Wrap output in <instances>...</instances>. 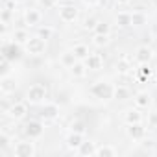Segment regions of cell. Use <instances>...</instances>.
Listing matches in <instances>:
<instances>
[{
    "mask_svg": "<svg viewBox=\"0 0 157 157\" xmlns=\"http://www.w3.org/2000/svg\"><path fill=\"white\" fill-rule=\"evenodd\" d=\"M89 93H91L94 98L107 102V100L115 98V85H113V83H109V82L100 80V82H96V83H93V85H91Z\"/></svg>",
    "mask_w": 157,
    "mask_h": 157,
    "instance_id": "1",
    "label": "cell"
},
{
    "mask_svg": "<svg viewBox=\"0 0 157 157\" xmlns=\"http://www.w3.org/2000/svg\"><path fill=\"white\" fill-rule=\"evenodd\" d=\"M46 96H48V91H46V87L44 85H41V83H35V85H32L30 89H28V93H26V102L28 104H43L44 100H46Z\"/></svg>",
    "mask_w": 157,
    "mask_h": 157,
    "instance_id": "2",
    "label": "cell"
},
{
    "mask_svg": "<svg viewBox=\"0 0 157 157\" xmlns=\"http://www.w3.org/2000/svg\"><path fill=\"white\" fill-rule=\"evenodd\" d=\"M44 50H46V39H43L39 35L30 37L28 43L24 44V52L30 56H41V54H44Z\"/></svg>",
    "mask_w": 157,
    "mask_h": 157,
    "instance_id": "3",
    "label": "cell"
},
{
    "mask_svg": "<svg viewBox=\"0 0 157 157\" xmlns=\"http://www.w3.org/2000/svg\"><path fill=\"white\" fill-rule=\"evenodd\" d=\"M30 140H17V144H13V155L15 157H33L37 150H35V144Z\"/></svg>",
    "mask_w": 157,
    "mask_h": 157,
    "instance_id": "4",
    "label": "cell"
},
{
    "mask_svg": "<svg viewBox=\"0 0 157 157\" xmlns=\"http://www.w3.org/2000/svg\"><path fill=\"white\" fill-rule=\"evenodd\" d=\"M6 113H8V117H10L11 120H15V122L24 120L26 115H28V102H15L13 105H10V109H8Z\"/></svg>",
    "mask_w": 157,
    "mask_h": 157,
    "instance_id": "5",
    "label": "cell"
},
{
    "mask_svg": "<svg viewBox=\"0 0 157 157\" xmlns=\"http://www.w3.org/2000/svg\"><path fill=\"white\" fill-rule=\"evenodd\" d=\"M24 135L28 137V139H32V140H35V139H39V137H43V133H44V126H43V122H39V120H30V122H26L24 124Z\"/></svg>",
    "mask_w": 157,
    "mask_h": 157,
    "instance_id": "6",
    "label": "cell"
},
{
    "mask_svg": "<svg viewBox=\"0 0 157 157\" xmlns=\"http://www.w3.org/2000/svg\"><path fill=\"white\" fill-rule=\"evenodd\" d=\"M59 19H61L63 22H67V24L76 22V21H78V8H76L74 4H63V6L59 8Z\"/></svg>",
    "mask_w": 157,
    "mask_h": 157,
    "instance_id": "7",
    "label": "cell"
},
{
    "mask_svg": "<svg viewBox=\"0 0 157 157\" xmlns=\"http://www.w3.org/2000/svg\"><path fill=\"white\" fill-rule=\"evenodd\" d=\"M126 133L129 139L133 140H142L146 137V128L142 126V122H137V124H126Z\"/></svg>",
    "mask_w": 157,
    "mask_h": 157,
    "instance_id": "8",
    "label": "cell"
},
{
    "mask_svg": "<svg viewBox=\"0 0 157 157\" xmlns=\"http://www.w3.org/2000/svg\"><path fill=\"white\" fill-rule=\"evenodd\" d=\"M22 19H24V24H26L28 28H35V26H39V24H41L43 15H41V11H39V10L30 8V10H26V11H24Z\"/></svg>",
    "mask_w": 157,
    "mask_h": 157,
    "instance_id": "9",
    "label": "cell"
},
{
    "mask_svg": "<svg viewBox=\"0 0 157 157\" xmlns=\"http://www.w3.org/2000/svg\"><path fill=\"white\" fill-rule=\"evenodd\" d=\"M59 117V105L57 104H44L41 109V118L44 122H54Z\"/></svg>",
    "mask_w": 157,
    "mask_h": 157,
    "instance_id": "10",
    "label": "cell"
},
{
    "mask_svg": "<svg viewBox=\"0 0 157 157\" xmlns=\"http://www.w3.org/2000/svg\"><path fill=\"white\" fill-rule=\"evenodd\" d=\"M151 57H153V50H151L148 44H142V46H139V48L135 50V61H137L139 65H142V63H150Z\"/></svg>",
    "mask_w": 157,
    "mask_h": 157,
    "instance_id": "11",
    "label": "cell"
},
{
    "mask_svg": "<svg viewBox=\"0 0 157 157\" xmlns=\"http://www.w3.org/2000/svg\"><path fill=\"white\" fill-rule=\"evenodd\" d=\"M83 135L82 133H74V131H70L68 135H67V139H65V144H67V148L68 150H72V151H78V148H80L82 144H83Z\"/></svg>",
    "mask_w": 157,
    "mask_h": 157,
    "instance_id": "12",
    "label": "cell"
},
{
    "mask_svg": "<svg viewBox=\"0 0 157 157\" xmlns=\"http://www.w3.org/2000/svg\"><path fill=\"white\" fill-rule=\"evenodd\" d=\"M2 57H8L10 61H15V59H19L21 57V44H17V43H10V44H6L4 48H2Z\"/></svg>",
    "mask_w": 157,
    "mask_h": 157,
    "instance_id": "13",
    "label": "cell"
},
{
    "mask_svg": "<svg viewBox=\"0 0 157 157\" xmlns=\"http://www.w3.org/2000/svg\"><path fill=\"white\" fill-rule=\"evenodd\" d=\"M15 87H17V83H15V80L11 76H0V93H2L4 96L11 94L15 91Z\"/></svg>",
    "mask_w": 157,
    "mask_h": 157,
    "instance_id": "14",
    "label": "cell"
},
{
    "mask_svg": "<svg viewBox=\"0 0 157 157\" xmlns=\"http://www.w3.org/2000/svg\"><path fill=\"white\" fill-rule=\"evenodd\" d=\"M96 142L93 140H83V144L78 148V155H83V157H96Z\"/></svg>",
    "mask_w": 157,
    "mask_h": 157,
    "instance_id": "15",
    "label": "cell"
},
{
    "mask_svg": "<svg viewBox=\"0 0 157 157\" xmlns=\"http://www.w3.org/2000/svg\"><path fill=\"white\" fill-rule=\"evenodd\" d=\"M133 102H135V105H137L139 109H146V107H150V104H151V94L146 93V91H139V93L135 94Z\"/></svg>",
    "mask_w": 157,
    "mask_h": 157,
    "instance_id": "16",
    "label": "cell"
},
{
    "mask_svg": "<svg viewBox=\"0 0 157 157\" xmlns=\"http://www.w3.org/2000/svg\"><path fill=\"white\" fill-rule=\"evenodd\" d=\"M83 63L87 65V68H89V70H100V68H102V65H104V59H102V56H100V54H89V57H87Z\"/></svg>",
    "mask_w": 157,
    "mask_h": 157,
    "instance_id": "17",
    "label": "cell"
},
{
    "mask_svg": "<svg viewBox=\"0 0 157 157\" xmlns=\"http://www.w3.org/2000/svg\"><path fill=\"white\" fill-rule=\"evenodd\" d=\"M68 70H70V76H72V78H83L89 68H87V65H85L83 61H76Z\"/></svg>",
    "mask_w": 157,
    "mask_h": 157,
    "instance_id": "18",
    "label": "cell"
},
{
    "mask_svg": "<svg viewBox=\"0 0 157 157\" xmlns=\"http://www.w3.org/2000/svg\"><path fill=\"white\" fill-rule=\"evenodd\" d=\"M124 120H126V124H137V122H142V113H140V109H139V107H135V109H128L126 115H124Z\"/></svg>",
    "mask_w": 157,
    "mask_h": 157,
    "instance_id": "19",
    "label": "cell"
},
{
    "mask_svg": "<svg viewBox=\"0 0 157 157\" xmlns=\"http://www.w3.org/2000/svg\"><path fill=\"white\" fill-rule=\"evenodd\" d=\"M117 153H118L117 148L111 146V144H102V146H98V150H96V157H115Z\"/></svg>",
    "mask_w": 157,
    "mask_h": 157,
    "instance_id": "20",
    "label": "cell"
},
{
    "mask_svg": "<svg viewBox=\"0 0 157 157\" xmlns=\"http://www.w3.org/2000/svg\"><path fill=\"white\" fill-rule=\"evenodd\" d=\"M11 37H13L11 41H13V43H17V44H21V46H24V44L28 43V39H30L28 32H26V30H22V28H21V30H15Z\"/></svg>",
    "mask_w": 157,
    "mask_h": 157,
    "instance_id": "21",
    "label": "cell"
},
{
    "mask_svg": "<svg viewBox=\"0 0 157 157\" xmlns=\"http://www.w3.org/2000/svg\"><path fill=\"white\" fill-rule=\"evenodd\" d=\"M115 22H117L120 28H129V26H131V13H128V11H120V13L117 15Z\"/></svg>",
    "mask_w": 157,
    "mask_h": 157,
    "instance_id": "22",
    "label": "cell"
},
{
    "mask_svg": "<svg viewBox=\"0 0 157 157\" xmlns=\"http://www.w3.org/2000/svg\"><path fill=\"white\" fill-rule=\"evenodd\" d=\"M146 22H148V17H146L142 11H133V13H131V26L140 28V26H144Z\"/></svg>",
    "mask_w": 157,
    "mask_h": 157,
    "instance_id": "23",
    "label": "cell"
},
{
    "mask_svg": "<svg viewBox=\"0 0 157 157\" xmlns=\"http://www.w3.org/2000/svg\"><path fill=\"white\" fill-rule=\"evenodd\" d=\"M72 52L76 54V57H78V61H85L87 57H89V48L85 46V44H76L74 48H72Z\"/></svg>",
    "mask_w": 157,
    "mask_h": 157,
    "instance_id": "24",
    "label": "cell"
},
{
    "mask_svg": "<svg viewBox=\"0 0 157 157\" xmlns=\"http://www.w3.org/2000/svg\"><path fill=\"white\" fill-rule=\"evenodd\" d=\"M76 61H78V57H76V54H74L72 50H68V52H65V54L61 56V65L67 67V68H70Z\"/></svg>",
    "mask_w": 157,
    "mask_h": 157,
    "instance_id": "25",
    "label": "cell"
},
{
    "mask_svg": "<svg viewBox=\"0 0 157 157\" xmlns=\"http://www.w3.org/2000/svg\"><path fill=\"white\" fill-rule=\"evenodd\" d=\"M131 68H133V67H131V63H129L128 57L118 59V63H117V72H118V74H129Z\"/></svg>",
    "mask_w": 157,
    "mask_h": 157,
    "instance_id": "26",
    "label": "cell"
},
{
    "mask_svg": "<svg viewBox=\"0 0 157 157\" xmlns=\"http://www.w3.org/2000/svg\"><path fill=\"white\" fill-rule=\"evenodd\" d=\"M137 76H139V80H146V78L151 76V67L150 63H142L139 68H137Z\"/></svg>",
    "mask_w": 157,
    "mask_h": 157,
    "instance_id": "27",
    "label": "cell"
},
{
    "mask_svg": "<svg viewBox=\"0 0 157 157\" xmlns=\"http://www.w3.org/2000/svg\"><path fill=\"white\" fill-rule=\"evenodd\" d=\"M93 44L102 48V46H107L109 44V35H104V33H94L93 37Z\"/></svg>",
    "mask_w": 157,
    "mask_h": 157,
    "instance_id": "28",
    "label": "cell"
},
{
    "mask_svg": "<svg viewBox=\"0 0 157 157\" xmlns=\"http://www.w3.org/2000/svg\"><path fill=\"white\" fill-rule=\"evenodd\" d=\"M115 98L117 100H128L129 98V89L124 85H117L115 87Z\"/></svg>",
    "mask_w": 157,
    "mask_h": 157,
    "instance_id": "29",
    "label": "cell"
},
{
    "mask_svg": "<svg viewBox=\"0 0 157 157\" xmlns=\"http://www.w3.org/2000/svg\"><path fill=\"white\" fill-rule=\"evenodd\" d=\"M37 35L48 41V39H52V35H54V28H52V26H41V28L37 30Z\"/></svg>",
    "mask_w": 157,
    "mask_h": 157,
    "instance_id": "30",
    "label": "cell"
},
{
    "mask_svg": "<svg viewBox=\"0 0 157 157\" xmlns=\"http://www.w3.org/2000/svg\"><path fill=\"white\" fill-rule=\"evenodd\" d=\"M10 70H11V61L8 57H2V59H0V74H2V76H10Z\"/></svg>",
    "mask_w": 157,
    "mask_h": 157,
    "instance_id": "31",
    "label": "cell"
},
{
    "mask_svg": "<svg viewBox=\"0 0 157 157\" xmlns=\"http://www.w3.org/2000/svg\"><path fill=\"white\" fill-rule=\"evenodd\" d=\"M70 131H74V133H82V135H85V131H87V128H85V124H83L82 120H74V122L70 124Z\"/></svg>",
    "mask_w": 157,
    "mask_h": 157,
    "instance_id": "32",
    "label": "cell"
},
{
    "mask_svg": "<svg viewBox=\"0 0 157 157\" xmlns=\"http://www.w3.org/2000/svg\"><path fill=\"white\" fill-rule=\"evenodd\" d=\"M109 32H111V24H107V22H104V21H98V24H96V28H94V33L109 35Z\"/></svg>",
    "mask_w": 157,
    "mask_h": 157,
    "instance_id": "33",
    "label": "cell"
},
{
    "mask_svg": "<svg viewBox=\"0 0 157 157\" xmlns=\"http://www.w3.org/2000/svg\"><path fill=\"white\" fill-rule=\"evenodd\" d=\"M39 4L44 8V10H52L59 4V0H39Z\"/></svg>",
    "mask_w": 157,
    "mask_h": 157,
    "instance_id": "34",
    "label": "cell"
},
{
    "mask_svg": "<svg viewBox=\"0 0 157 157\" xmlns=\"http://www.w3.org/2000/svg\"><path fill=\"white\" fill-rule=\"evenodd\" d=\"M96 24H98V21H96L94 17H89V19H85L83 28H85V30H94V28H96Z\"/></svg>",
    "mask_w": 157,
    "mask_h": 157,
    "instance_id": "35",
    "label": "cell"
},
{
    "mask_svg": "<svg viewBox=\"0 0 157 157\" xmlns=\"http://www.w3.org/2000/svg\"><path fill=\"white\" fill-rule=\"evenodd\" d=\"M148 126L150 128H157V111H151L150 115H148Z\"/></svg>",
    "mask_w": 157,
    "mask_h": 157,
    "instance_id": "36",
    "label": "cell"
},
{
    "mask_svg": "<svg viewBox=\"0 0 157 157\" xmlns=\"http://www.w3.org/2000/svg\"><path fill=\"white\" fill-rule=\"evenodd\" d=\"M10 13H11L10 10H6V8L2 10V24H8L10 22Z\"/></svg>",
    "mask_w": 157,
    "mask_h": 157,
    "instance_id": "37",
    "label": "cell"
},
{
    "mask_svg": "<svg viewBox=\"0 0 157 157\" xmlns=\"http://www.w3.org/2000/svg\"><path fill=\"white\" fill-rule=\"evenodd\" d=\"M15 4H17V2H13V0H6V6H4V8H6V10H10V11H13Z\"/></svg>",
    "mask_w": 157,
    "mask_h": 157,
    "instance_id": "38",
    "label": "cell"
},
{
    "mask_svg": "<svg viewBox=\"0 0 157 157\" xmlns=\"http://www.w3.org/2000/svg\"><path fill=\"white\" fill-rule=\"evenodd\" d=\"M83 2L87 4V6H96V4H100L102 0H83Z\"/></svg>",
    "mask_w": 157,
    "mask_h": 157,
    "instance_id": "39",
    "label": "cell"
},
{
    "mask_svg": "<svg viewBox=\"0 0 157 157\" xmlns=\"http://www.w3.org/2000/svg\"><path fill=\"white\" fill-rule=\"evenodd\" d=\"M115 2H117V4H120V6H126V4H129V2H131V0H115Z\"/></svg>",
    "mask_w": 157,
    "mask_h": 157,
    "instance_id": "40",
    "label": "cell"
},
{
    "mask_svg": "<svg viewBox=\"0 0 157 157\" xmlns=\"http://www.w3.org/2000/svg\"><path fill=\"white\" fill-rule=\"evenodd\" d=\"M13 2H17V4H21V2H24V0H13Z\"/></svg>",
    "mask_w": 157,
    "mask_h": 157,
    "instance_id": "41",
    "label": "cell"
},
{
    "mask_svg": "<svg viewBox=\"0 0 157 157\" xmlns=\"http://www.w3.org/2000/svg\"><path fill=\"white\" fill-rule=\"evenodd\" d=\"M155 82H157V72H155Z\"/></svg>",
    "mask_w": 157,
    "mask_h": 157,
    "instance_id": "42",
    "label": "cell"
}]
</instances>
